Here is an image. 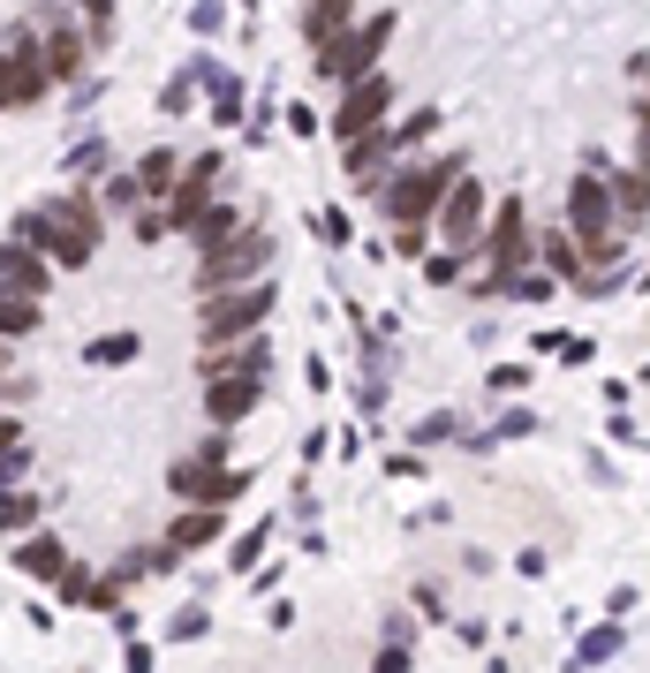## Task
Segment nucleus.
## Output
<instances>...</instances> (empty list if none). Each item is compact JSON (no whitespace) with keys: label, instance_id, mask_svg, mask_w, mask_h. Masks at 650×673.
I'll list each match as a JSON object with an SVG mask.
<instances>
[{"label":"nucleus","instance_id":"10","mask_svg":"<svg viewBox=\"0 0 650 673\" xmlns=\"http://www.w3.org/2000/svg\"><path fill=\"white\" fill-rule=\"evenodd\" d=\"M174 493L182 500H204V507H227V500H242L250 493V477L242 470H227V462H174Z\"/></svg>","mask_w":650,"mask_h":673},{"label":"nucleus","instance_id":"24","mask_svg":"<svg viewBox=\"0 0 650 673\" xmlns=\"http://www.w3.org/2000/svg\"><path fill=\"white\" fill-rule=\"evenodd\" d=\"M46 204H53V212H61L68 227H84V235H99V212H107V204H99L91 189H68V197H46Z\"/></svg>","mask_w":650,"mask_h":673},{"label":"nucleus","instance_id":"12","mask_svg":"<svg viewBox=\"0 0 650 673\" xmlns=\"http://www.w3.org/2000/svg\"><path fill=\"white\" fill-rule=\"evenodd\" d=\"M46 68H53V84H76L84 76V61H91V46H84V15H46Z\"/></svg>","mask_w":650,"mask_h":673},{"label":"nucleus","instance_id":"11","mask_svg":"<svg viewBox=\"0 0 650 673\" xmlns=\"http://www.w3.org/2000/svg\"><path fill=\"white\" fill-rule=\"evenodd\" d=\"M212 182H220V152H197L189 167L174 174V189H166V227H182V235H189V220L212 204Z\"/></svg>","mask_w":650,"mask_h":673},{"label":"nucleus","instance_id":"22","mask_svg":"<svg viewBox=\"0 0 650 673\" xmlns=\"http://www.w3.org/2000/svg\"><path fill=\"white\" fill-rule=\"evenodd\" d=\"M340 23H355V0H303V38L311 46H325Z\"/></svg>","mask_w":650,"mask_h":673},{"label":"nucleus","instance_id":"7","mask_svg":"<svg viewBox=\"0 0 650 673\" xmlns=\"http://www.w3.org/2000/svg\"><path fill=\"white\" fill-rule=\"evenodd\" d=\"M560 220L575 227V242L590 250V242H605L613 227H621V204H613V182L598 167H583L575 182H567V197H560Z\"/></svg>","mask_w":650,"mask_h":673},{"label":"nucleus","instance_id":"42","mask_svg":"<svg viewBox=\"0 0 650 673\" xmlns=\"http://www.w3.org/2000/svg\"><path fill=\"white\" fill-rule=\"evenodd\" d=\"M129 348H137V340H129V334H114V340H99V348H91V356H99V363H122V356H129Z\"/></svg>","mask_w":650,"mask_h":673},{"label":"nucleus","instance_id":"17","mask_svg":"<svg viewBox=\"0 0 650 673\" xmlns=\"http://www.w3.org/2000/svg\"><path fill=\"white\" fill-rule=\"evenodd\" d=\"M8 560H15V568H23V575H30V583H53V575H61V568H68V545H61V537H53V529H23V537H15V552H8Z\"/></svg>","mask_w":650,"mask_h":673},{"label":"nucleus","instance_id":"41","mask_svg":"<svg viewBox=\"0 0 650 673\" xmlns=\"http://www.w3.org/2000/svg\"><path fill=\"white\" fill-rule=\"evenodd\" d=\"M393 250L401 258H424V227H393Z\"/></svg>","mask_w":650,"mask_h":673},{"label":"nucleus","instance_id":"35","mask_svg":"<svg viewBox=\"0 0 650 673\" xmlns=\"http://www.w3.org/2000/svg\"><path fill=\"white\" fill-rule=\"evenodd\" d=\"M76 8L91 15V38H107V30H114V0H76Z\"/></svg>","mask_w":650,"mask_h":673},{"label":"nucleus","instance_id":"33","mask_svg":"<svg viewBox=\"0 0 650 673\" xmlns=\"http://www.w3.org/2000/svg\"><path fill=\"white\" fill-rule=\"evenodd\" d=\"M311 227H318V242H333V250L348 242V212H333V204H325V212L311 220Z\"/></svg>","mask_w":650,"mask_h":673},{"label":"nucleus","instance_id":"31","mask_svg":"<svg viewBox=\"0 0 650 673\" xmlns=\"http://www.w3.org/2000/svg\"><path fill=\"white\" fill-rule=\"evenodd\" d=\"M424 281H432V288H454V281H462V250L447 242L439 258H424Z\"/></svg>","mask_w":650,"mask_h":673},{"label":"nucleus","instance_id":"21","mask_svg":"<svg viewBox=\"0 0 650 673\" xmlns=\"http://www.w3.org/2000/svg\"><path fill=\"white\" fill-rule=\"evenodd\" d=\"M235 227H242V212H235V204H220V197H212V204H204V212H197V220H189V250H220V242H227V235H235Z\"/></svg>","mask_w":650,"mask_h":673},{"label":"nucleus","instance_id":"14","mask_svg":"<svg viewBox=\"0 0 650 673\" xmlns=\"http://www.w3.org/2000/svg\"><path fill=\"white\" fill-rule=\"evenodd\" d=\"M393 160H401V137H393V122H378V129H363V137H348V145H340V167L355 174V182H378Z\"/></svg>","mask_w":650,"mask_h":673},{"label":"nucleus","instance_id":"32","mask_svg":"<svg viewBox=\"0 0 650 673\" xmlns=\"http://www.w3.org/2000/svg\"><path fill=\"white\" fill-rule=\"evenodd\" d=\"M220 23H227L220 0H197V8H189V30H197V38H220Z\"/></svg>","mask_w":650,"mask_h":673},{"label":"nucleus","instance_id":"9","mask_svg":"<svg viewBox=\"0 0 650 673\" xmlns=\"http://www.w3.org/2000/svg\"><path fill=\"white\" fill-rule=\"evenodd\" d=\"M485 220H491V189L477 174H454V189L439 197V235L454 250H470V242H485Z\"/></svg>","mask_w":650,"mask_h":673},{"label":"nucleus","instance_id":"37","mask_svg":"<svg viewBox=\"0 0 650 673\" xmlns=\"http://www.w3.org/2000/svg\"><path fill=\"white\" fill-rule=\"evenodd\" d=\"M636 160H643V167H650V91H643V99H636Z\"/></svg>","mask_w":650,"mask_h":673},{"label":"nucleus","instance_id":"25","mask_svg":"<svg viewBox=\"0 0 650 673\" xmlns=\"http://www.w3.org/2000/svg\"><path fill=\"white\" fill-rule=\"evenodd\" d=\"M174 174H182V160H174V152H145V160H137V182H145V197H166V189H174Z\"/></svg>","mask_w":650,"mask_h":673},{"label":"nucleus","instance_id":"13","mask_svg":"<svg viewBox=\"0 0 650 673\" xmlns=\"http://www.w3.org/2000/svg\"><path fill=\"white\" fill-rule=\"evenodd\" d=\"M258 401H265V378H242V371H212L204 378V416L212 424H242Z\"/></svg>","mask_w":650,"mask_h":673},{"label":"nucleus","instance_id":"20","mask_svg":"<svg viewBox=\"0 0 650 673\" xmlns=\"http://www.w3.org/2000/svg\"><path fill=\"white\" fill-rule=\"evenodd\" d=\"M38 303H46V296H30V288H8V281H0V334H8V340H30V334H38Z\"/></svg>","mask_w":650,"mask_h":673},{"label":"nucleus","instance_id":"29","mask_svg":"<svg viewBox=\"0 0 650 673\" xmlns=\"http://www.w3.org/2000/svg\"><path fill=\"white\" fill-rule=\"evenodd\" d=\"M99 204H107V212H137V204H145V182H137V174H114Z\"/></svg>","mask_w":650,"mask_h":673},{"label":"nucleus","instance_id":"39","mask_svg":"<svg viewBox=\"0 0 650 673\" xmlns=\"http://www.w3.org/2000/svg\"><path fill=\"white\" fill-rule=\"evenodd\" d=\"M227 454H235V439H227V424H220V432L197 447V462H227Z\"/></svg>","mask_w":650,"mask_h":673},{"label":"nucleus","instance_id":"30","mask_svg":"<svg viewBox=\"0 0 650 673\" xmlns=\"http://www.w3.org/2000/svg\"><path fill=\"white\" fill-rule=\"evenodd\" d=\"M91 583H99L91 568H61V575H53V590H61V606H91Z\"/></svg>","mask_w":650,"mask_h":673},{"label":"nucleus","instance_id":"3","mask_svg":"<svg viewBox=\"0 0 650 673\" xmlns=\"http://www.w3.org/2000/svg\"><path fill=\"white\" fill-rule=\"evenodd\" d=\"M204 311H197V334L204 348H227V340L258 334L265 319H273V281H242V288H212V296H197Z\"/></svg>","mask_w":650,"mask_h":673},{"label":"nucleus","instance_id":"34","mask_svg":"<svg viewBox=\"0 0 650 673\" xmlns=\"http://www.w3.org/2000/svg\"><path fill=\"white\" fill-rule=\"evenodd\" d=\"M454 432H462V424H454V416H424V424H416V439H424V447H447V439H454Z\"/></svg>","mask_w":650,"mask_h":673},{"label":"nucleus","instance_id":"8","mask_svg":"<svg viewBox=\"0 0 650 673\" xmlns=\"http://www.w3.org/2000/svg\"><path fill=\"white\" fill-rule=\"evenodd\" d=\"M15 235L23 242H38L53 265H84L91 250H99V235H84V227H68L53 204H30V212H15Z\"/></svg>","mask_w":650,"mask_h":673},{"label":"nucleus","instance_id":"23","mask_svg":"<svg viewBox=\"0 0 650 673\" xmlns=\"http://www.w3.org/2000/svg\"><path fill=\"white\" fill-rule=\"evenodd\" d=\"M23 529H38V500L23 485H0V537H23Z\"/></svg>","mask_w":650,"mask_h":673},{"label":"nucleus","instance_id":"5","mask_svg":"<svg viewBox=\"0 0 650 673\" xmlns=\"http://www.w3.org/2000/svg\"><path fill=\"white\" fill-rule=\"evenodd\" d=\"M393 107H401V76H386V61H378L371 76L340 84V107H333V137L348 145V137H363V129L393 122Z\"/></svg>","mask_w":650,"mask_h":673},{"label":"nucleus","instance_id":"38","mask_svg":"<svg viewBox=\"0 0 650 673\" xmlns=\"http://www.w3.org/2000/svg\"><path fill=\"white\" fill-rule=\"evenodd\" d=\"M491 386H499V394H522V386H529V371H522V363H499V371H491Z\"/></svg>","mask_w":650,"mask_h":673},{"label":"nucleus","instance_id":"44","mask_svg":"<svg viewBox=\"0 0 650 673\" xmlns=\"http://www.w3.org/2000/svg\"><path fill=\"white\" fill-rule=\"evenodd\" d=\"M0 378H8V334H0Z\"/></svg>","mask_w":650,"mask_h":673},{"label":"nucleus","instance_id":"2","mask_svg":"<svg viewBox=\"0 0 650 673\" xmlns=\"http://www.w3.org/2000/svg\"><path fill=\"white\" fill-rule=\"evenodd\" d=\"M386 46H393V15L340 23L325 46H311V76H318V84H355V76H371V68L386 61Z\"/></svg>","mask_w":650,"mask_h":673},{"label":"nucleus","instance_id":"36","mask_svg":"<svg viewBox=\"0 0 650 673\" xmlns=\"http://www.w3.org/2000/svg\"><path fill=\"white\" fill-rule=\"evenodd\" d=\"M129 220H137V242H160V235H166V212H145V204H137Z\"/></svg>","mask_w":650,"mask_h":673},{"label":"nucleus","instance_id":"28","mask_svg":"<svg viewBox=\"0 0 650 673\" xmlns=\"http://www.w3.org/2000/svg\"><path fill=\"white\" fill-rule=\"evenodd\" d=\"M393 137H401V152H416L424 137H439V107H416L409 122H393Z\"/></svg>","mask_w":650,"mask_h":673},{"label":"nucleus","instance_id":"6","mask_svg":"<svg viewBox=\"0 0 650 673\" xmlns=\"http://www.w3.org/2000/svg\"><path fill=\"white\" fill-rule=\"evenodd\" d=\"M485 258H491V273H485V296H499L522 265H537V242H529V220H522V197H507L499 212L485 220Z\"/></svg>","mask_w":650,"mask_h":673},{"label":"nucleus","instance_id":"46","mask_svg":"<svg viewBox=\"0 0 650 673\" xmlns=\"http://www.w3.org/2000/svg\"><path fill=\"white\" fill-rule=\"evenodd\" d=\"M242 8H258V0H242Z\"/></svg>","mask_w":650,"mask_h":673},{"label":"nucleus","instance_id":"19","mask_svg":"<svg viewBox=\"0 0 650 673\" xmlns=\"http://www.w3.org/2000/svg\"><path fill=\"white\" fill-rule=\"evenodd\" d=\"M605 182H613L621 220H628V227H643V220H650V167H613Z\"/></svg>","mask_w":650,"mask_h":673},{"label":"nucleus","instance_id":"18","mask_svg":"<svg viewBox=\"0 0 650 673\" xmlns=\"http://www.w3.org/2000/svg\"><path fill=\"white\" fill-rule=\"evenodd\" d=\"M537 265H545L552 281H567V288L583 281V242H575V227H567V220H560V227L537 242Z\"/></svg>","mask_w":650,"mask_h":673},{"label":"nucleus","instance_id":"27","mask_svg":"<svg viewBox=\"0 0 650 673\" xmlns=\"http://www.w3.org/2000/svg\"><path fill=\"white\" fill-rule=\"evenodd\" d=\"M212 114H220V122H242V84H235L227 68H212Z\"/></svg>","mask_w":650,"mask_h":673},{"label":"nucleus","instance_id":"43","mask_svg":"<svg viewBox=\"0 0 650 673\" xmlns=\"http://www.w3.org/2000/svg\"><path fill=\"white\" fill-rule=\"evenodd\" d=\"M8 447H23V424H15V416H0V454H8Z\"/></svg>","mask_w":650,"mask_h":673},{"label":"nucleus","instance_id":"16","mask_svg":"<svg viewBox=\"0 0 650 673\" xmlns=\"http://www.w3.org/2000/svg\"><path fill=\"white\" fill-rule=\"evenodd\" d=\"M220 529H227V522H220V507L189 500L182 514H174V529H166V545H174L182 560H197V552H212V545H220Z\"/></svg>","mask_w":650,"mask_h":673},{"label":"nucleus","instance_id":"4","mask_svg":"<svg viewBox=\"0 0 650 673\" xmlns=\"http://www.w3.org/2000/svg\"><path fill=\"white\" fill-rule=\"evenodd\" d=\"M265 265H273V235H265V227H235L220 250H197V296L265 281Z\"/></svg>","mask_w":650,"mask_h":673},{"label":"nucleus","instance_id":"45","mask_svg":"<svg viewBox=\"0 0 650 673\" xmlns=\"http://www.w3.org/2000/svg\"><path fill=\"white\" fill-rule=\"evenodd\" d=\"M643 91H650V68H643Z\"/></svg>","mask_w":650,"mask_h":673},{"label":"nucleus","instance_id":"15","mask_svg":"<svg viewBox=\"0 0 650 673\" xmlns=\"http://www.w3.org/2000/svg\"><path fill=\"white\" fill-rule=\"evenodd\" d=\"M0 281H8V288H30V296H46V281H53V258H46L38 242L8 235V242H0Z\"/></svg>","mask_w":650,"mask_h":673},{"label":"nucleus","instance_id":"40","mask_svg":"<svg viewBox=\"0 0 650 673\" xmlns=\"http://www.w3.org/2000/svg\"><path fill=\"white\" fill-rule=\"evenodd\" d=\"M189 636H204V606H189V613H174V644H189Z\"/></svg>","mask_w":650,"mask_h":673},{"label":"nucleus","instance_id":"1","mask_svg":"<svg viewBox=\"0 0 650 673\" xmlns=\"http://www.w3.org/2000/svg\"><path fill=\"white\" fill-rule=\"evenodd\" d=\"M454 174L462 167V152H439V160H416V167H393L378 182V212H386V227H432L439 220V197L454 189Z\"/></svg>","mask_w":650,"mask_h":673},{"label":"nucleus","instance_id":"26","mask_svg":"<svg viewBox=\"0 0 650 673\" xmlns=\"http://www.w3.org/2000/svg\"><path fill=\"white\" fill-rule=\"evenodd\" d=\"M621 644H628V628H621V621H605V628H590V636L575 644V659H583V666H605Z\"/></svg>","mask_w":650,"mask_h":673}]
</instances>
